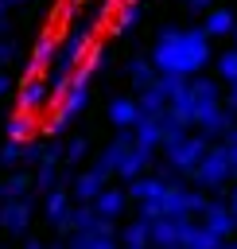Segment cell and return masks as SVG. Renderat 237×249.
Returning a JSON list of instances; mask_svg holds the SVG:
<instances>
[{"label":"cell","instance_id":"obj_1","mask_svg":"<svg viewBox=\"0 0 237 249\" xmlns=\"http://www.w3.org/2000/svg\"><path fill=\"white\" fill-rule=\"evenodd\" d=\"M214 51H210V35L202 27H159L155 43H152V62L159 74H175V78H194L210 66Z\"/></svg>","mask_w":237,"mask_h":249},{"label":"cell","instance_id":"obj_2","mask_svg":"<svg viewBox=\"0 0 237 249\" xmlns=\"http://www.w3.org/2000/svg\"><path fill=\"white\" fill-rule=\"evenodd\" d=\"M218 105H225V101H221V82H218V78L194 74V78H186V82L171 93V113H179L190 128H198V121L210 117Z\"/></svg>","mask_w":237,"mask_h":249},{"label":"cell","instance_id":"obj_3","mask_svg":"<svg viewBox=\"0 0 237 249\" xmlns=\"http://www.w3.org/2000/svg\"><path fill=\"white\" fill-rule=\"evenodd\" d=\"M152 156H155V152H148V148H140V144H136L132 128H120V132H117V140H113V144H105V152H101V160H105V163H109L124 183L140 179V175L152 167Z\"/></svg>","mask_w":237,"mask_h":249},{"label":"cell","instance_id":"obj_4","mask_svg":"<svg viewBox=\"0 0 237 249\" xmlns=\"http://www.w3.org/2000/svg\"><path fill=\"white\" fill-rule=\"evenodd\" d=\"M206 152H210V140H206L202 132H186L183 140L163 144V160H167V167L179 171V175H194V167L206 160Z\"/></svg>","mask_w":237,"mask_h":249},{"label":"cell","instance_id":"obj_5","mask_svg":"<svg viewBox=\"0 0 237 249\" xmlns=\"http://www.w3.org/2000/svg\"><path fill=\"white\" fill-rule=\"evenodd\" d=\"M202 191H221L229 179H237V171H233V160H229V148L225 144H210V152H206V160L194 167V175H190Z\"/></svg>","mask_w":237,"mask_h":249},{"label":"cell","instance_id":"obj_6","mask_svg":"<svg viewBox=\"0 0 237 249\" xmlns=\"http://www.w3.org/2000/svg\"><path fill=\"white\" fill-rule=\"evenodd\" d=\"M51 105H54V89H51V82H47L43 74H27V78L16 86V109H19V113L43 117Z\"/></svg>","mask_w":237,"mask_h":249},{"label":"cell","instance_id":"obj_7","mask_svg":"<svg viewBox=\"0 0 237 249\" xmlns=\"http://www.w3.org/2000/svg\"><path fill=\"white\" fill-rule=\"evenodd\" d=\"M113 175H117V171H113V167L97 156L89 171L70 175V195H74V202H97V195L109 187V179H113Z\"/></svg>","mask_w":237,"mask_h":249},{"label":"cell","instance_id":"obj_8","mask_svg":"<svg viewBox=\"0 0 237 249\" xmlns=\"http://www.w3.org/2000/svg\"><path fill=\"white\" fill-rule=\"evenodd\" d=\"M31 210L35 202L31 198H12V202H0V230L8 237H23L27 226H31Z\"/></svg>","mask_w":237,"mask_h":249},{"label":"cell","instance_id":"obj_9","mask_svg":"<svg viewBox=\"0 0 237 249\" xmlns=\"http://www.w3.org/2000/svg\"><path fill=\"white\" fill-rule=\"evenodd\" d=\"M70 198H74V195H70V175H66V183H62V187H54V191H47V195H43V218H47L54 230H62V226H66V218H70V210H74V206H70Z\"/></svg>","mask_w":237,"mask_h":249},{"label":"cell","instance_id":"obj_10","mask_svg":"<svg viewBox=\"0 0 237 249\" xmlns=\"http://www.w3.org/2000/svg\"><path fill=\"white\" fill-rule=\"evenodd\" d=\"M190 218H155L152 222V249H179Z\"/></svg>","mask_w":237,"mask_h":249},{"label":"cell","instance_id":"obj_11","mask_svg":"<svg viewBox=\"0 0 237 249\" xmlns=\"http://www.w3.org/2000/svg\"><path fill=\"white\" fill-rule=\"evenodd\" d=\"M105 117H109L113 128H136V121L144 117V109H140V101H136L132 93H117V97L109 101Z\"/></svg>","mask_w":237,"mask_h":249},{"label":"cell","instance_id":"obj_12","mask_svg":"<svg viewBox=\"0 0 237 249\" xmlns=\"http://www.w3.org/2000/svg\"><path fill=\"white\" fill-rule=\"evenodd\" d=\"M233 124H237V113H233L229 105H218L210 117H202V121H198V132H202L210 144H221V140H225V132H229Z\"/></svg>","mask_w":237,"mask_h":249},{"label":"cell","instance_id":"obj_13","mask_svg":"<svg viewBox=\"0 0 237 249\" xmlns=\"http://www.w3.org/2000/svg\"><path fill=\"white\" fill-rule=\"evenodd\" d=\"M202 226H206L210 233H218L221 241H229V237H233V230H237V218H233L229 202H210V206H206V214H202Z\"/></svg>","mask_w":237,"mask_h":249},{"label":"cell","instance_id":"obj_14","mask_svg":"<svg viewBox=\"0 0 237 249\" xmlns=\"http://www.w3.org/2000/svg\"><path fill=\"white\" fill-rule=\"evenodd\" d=\"M101 214H97V206L93 202H78L74 210H70V218H66V226H62V233H97L101 230Z\"/></svg>","mask_w":237,"mask_h":249},{"label":"cell","instance_id":"obj_15","mask_svg":"<svg viewBox=\"0 0 237 249\" xmlns=\"http://www.w3.org/2000/svg\"><path fill=\"white\" fill-rule=\"evenodd\" d=\"M140 19H144V4H140V0H120V4H113L109 31H113V35H128Z\"/></svg>","mask_w":237,"mask_h":249},{"label":"cell","instance_id":"obj_16","mask_svg":"<svg viewBox=\"0 0 237 249\" xmlns=\"http://www.w3.org/2000/svg\"><path fill=\"white\" fill-rule=\"evenodd\" d=\"M54 54H58V35L43 31V35L35 39V47H31V58H27V74H47V66L54 62Z\"/></svg>","mask_w":237,"mask_h":249},{"label":"cell","instance_id":"obj_17","mask_svg":"<svg viewBox=\"0 0 237 249\" xmlns=\"http://www.w3.org/2000/svg\"><path fill=\"white\" fill-rule=\"evenodd\" d=\"M4 132H8V140L27 144V140H35V136L43 132V124H39L35 113H19V109H12V117L4 121Z\"/></svg>","mask_w":237,"mask_h":249},{"label":"cell","instance_id":"obj_18","mask_svg":"<svg viewBox=\"0 0 237 249\" xmlns=\"http://www.w3.org/2000/svg\"><path fill=\"white\" fill-rule=\"evenodd\" d=\"M167 187L171 183L163 175H140V179L128 183V198H136V202H159L167 195Z\"/></svg>","mask_w":237,"mask_h":249},{"label":"cell","instance_id":"obj_19","mask_svg":"<svg viewBox=\"0 0 237 249\" xmlns=\"http://www.w3.org/2000/svg\"><path fill=\"white\" fill-rule=\"evenodd\" d=\"M93 206H97L101 218H113V222H117V218L124 214V206H128V187H105Z\"/></svg>","mask_w":237,"mask_h":249},{"label":"cell","instance_id":"obj_20","mask_svg":"<svg viewBox=\"0 0 237 249\" xmlns=\"http://www.w3.org/2000/svg\"><path fill=\"white\" fill-rule=\"evenodd\" d=\"M233 27H237V16L229 8H210L206 19H202V31L210 39H225V35H233Z\"/></svg>","mask_w":237,"mask_h":249},{"label":"cell","instance_id":"obj_21","mask_svg":"<svg viewBox=\"0 0 237 249\" xmlns=\"http://www.w3.org/2000/svg\"><path fill=\"white\" fill-rule=\"evenodd\" d=\"M124 70H128V78H132V86H136V89H148V86L159 78V70H155V62H152V54H136V58H128V62H124Z\"/></svg>","mask_w":237,"mask_h":249},{"label":"cell","instance_id":"obj_22","mask_svg":"<svg viewBox=\"0 0 237 249\" xmlns=\"http://www.w3.org/2000/svg\"><path fill=\"white\" fill-rule=\"evenodd\" d=\"M132 136H136V144L140 148H148V152H155L159 144H163V128H159V117H140L136 121V128H132Z\"/></svg>","mask_w":237,"mask_h":249},{"label":"cell","instance_id":"obj_23","mask_svg":"<svg viewBox=\"0 0 237 249\" xmlns=\"http://www.w3.org/2000/svg\"><path fill=\"white\" fill-rule=\"evenodd\" d=\"M218 245H221V237L210 233V230L202 226V218H198V222L190 218V226H186V233H183V249H218Z\"/></svg>","mask_w":237,"mask_h":249},{"label":"cell","instance_id":"obj_24","mask_svg":"<svg viewBox=\"0 0 237 249\" xmlns=\"http://www.w3.org/2000/svg\"><path fill=\"white\" fill-rule=\"evenodd\" d=\"M120 245H136V249H152V222L136 218L132 226L120 230Z\"/></svg>","mask_w":237,"mask_h":249},{"label":"cell","instance_id":"obj_25","mask_svg":"<svg viewBox=\"0 0 237 249\" xmlns=\"http://www.w3.org/2000/svg\"><path fill=\"white\" fill-rule=\"evenodd\" d=\"M35 187V179L31 175H23V171H16V175H8V179H0V202H12V198H27V191Z\"/></svg>","mask_w":237,"mask_h":249},{"label":"cell","instance_id":"obj_26","mask_svg":"<svg viewBox=\"0 0 237 249\" xmlns=\"http://www.w3.org/2000/svg\"><path fill=\"white\" fill-rule=\"evenodd\" d=\"M214 74H218V82H225V86L237 82V47H229V51H221V54L214 58Z\"/></svg>","mask_w":237,"mask_h":249},{"label":"cell","instance_id":"obj_27","mask_svg":"<svg viewBox=\"0 0 237 249\" xmlns=\"http://www.w3.org/2000/svg\"><path fill=\"white\" fill-rule=\"evenodd\" d=\"M85 148H89V144H85V136H74V140L66 144V152H62V160H66V163L74 167V163H78V160L85 156Z\"/></svg>","mask_w":237,"mask_h":249},{"label":"cell","instance_id":"obj_28","mask_svg":"<svg viewBox=\"0 0 237 249\" xmlns=\"http://www.w3.org/2000/svg\"><path fill=\"white\" fill-rule=\"evenodd\" d=\"M183 8H186L190 16H206V12L214 8V0H183Z\"/></svg>","mask_w":237,"mask_h":249},{"label":"cell","instance_id":"obj_29","mask_svg":"<svg viewBox=\"0 0 237 249\" xmlns=\"http://www.w3.org/2000/svg\"><path fill=\"white\" fill-rule=\"evenodd\" d=\"M8 93H16V82H12V78L0 70V97H8Z\"/></svg>","mask_w":237,"mask_h":249},{"label":"cell","instance_id":"obj_30","mask_svg":"<svg viewBox=\"0 0 237 249\" xmlns=\"http://www.w3.org/2000/svg\"><path fill=\"white\" fill-rule=\"evenodd\" d=\"M225 105H229V109H233V113H237V82H233V86H229V93H225Z\"/></svg>","mask_w":237,"mask_h":249},{"label":"cell","instance_id":"obj_31","mask_svg":"<svg viewBox=\"0 0 237 249\" xmlns=\"http://www.w3.org/2000/svg\"><path fill=\"white\" fill-rule=\"evenodd\" d=\"M225 202H229V210H233V218H237V183L229 187V195H225Z\"/></svg>","mask_w":237,"mask_h":249},{"label":"cell","instance_id":"obj_32","mask_svg":"<svg viewBox=\"0 0 237 249\" xmlns=\"http://www.w3.org/2000/svg\"><path fill=\"white\" fill-rule=\"evenodd\" d=\"M8 27V0H0V31Z\"/></svg>","mask_w":237,"mask_h":249},{"label":"cell","instance_id":"obj_33","mask_svg":"<svg viewBox=\"0 0 237 249\" xmlns=\"http://www.w3.org/2000/svg\"><path fill=\"white\" fill-rule=\"evenodd\" d=\"M23 249H47V245H43V241H35V237H27V241H23Z\"/></svg>","mask_w":237,"mask_h":249},{"label":"cell","instance_id":"obj_34","mask_svg":"<svg viewBox=\"0 0 237 249\" xmlns=\"http://www.w3.org/2000/svg\"><path fill=\"white\" fill-rule=\"evenodd\" d=\"M218 249H233V241H221V245H218Z\"/></svg>","mask_w":237,"mask_h":249},{"label":"cell","instance_id":"obj_35","mask_svg":"<svg viewBox=\"0 0 237 249\" xmlns=\"http://www.w3.org/2000/svg\"><path fill=\"white\" fill-rule=\"evenodd\" d=\"M229 39H233V47H237V27H233V35H229Z\"/></svg>","mask_w":237,"mask_h":249},{"label":"cell","instance_id":"obj_36","mask_svg":"<svg viewBox=\"0 0 237 249\" xmlns=\"http://www.w3.org/2000/svg\"><path fill=\"white\" fill-rule=\"evenodd\" d=\"M8 4H31V0H8Z\"/></svg>","mask_w":237,"mask_h":249},{"label":"cell","instance_id":"obj_37","mask_svg":"<svg viewBox=\"0 0 237 249\" xmlns=\"http://www.w3.org/2000/svg\"><path fill=\"white\" fill-rule=\"evenodd\" d=\"M120 249H136V245H120Z\"/></svg>","mask_w":237,"mask_h":249},{"label":"cell","instance_id":"obj_38","mask_svg":"<svg viewBox=\"0 0 237 249\" xmlns=\"http://www.w3.org/2000/svg\"><path fill=\"white\" fill-rule=\"evenodd\" d=\"M233 249H237V241H233Z\"/></svg>","mask_w":237,"mask_h":249},{"label":"cell","instance_id":"obj_39","mask_svg":"<svg viewBox=\"0 0 237 249\" xmlns=\"http://www.w3.org/2000/svg\"><path fill=\"white\" fill-rule=\"evenodd\" d=\"M179 249H183V245H179Z\"/></svg>","mask_w":237,"mask_h":249}]
</instances>
